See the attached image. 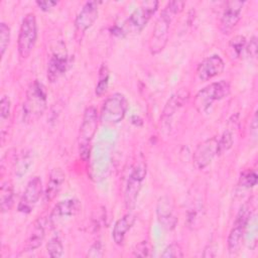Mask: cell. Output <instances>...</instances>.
<instances>
[{"instance_id":"6da1fadb","label":"cell","mask_w":258,"mask_h":258,"mask_svg":"<svg viewBox=\"0 0 258 258\" xmlns=\"http://www.w3.org/2000/svg\"><path fill=\"white\" fill-rule=\"evenodd\" d=\"M185 3L183 1H169L162 9L157 18L151 37L149 39V51L151 54H157L164 49L169 36V27L173 18L179 14Z\"/></svg>"},{"instance_id":"7a4b0ae2","label":"cell","mask_w":258,"mask_h":258,"mask_svg":"<svg viewBox=\"0 0 258 258\" xmlns=\"http://www.w3.org/2000/svg\"><path fill=\"white\" fill-rule=\"evenodd\" d=\"M47 93L44 85L34 80L28 86L22 106V119L26 123L38 120L46 109Z\"/></svg>"},{"instance_id":"3957f363","label":"cell","mask_w":258,"mask_h":258,"mask_svg":"<svg viewBox=\"0 0 258 258\" xmlns=\"http://www.w3.org/2000/svg\"><path fill=\"white\" fill-rule=\"evenodd\" d=\"M99 120L100 118L98 111L94 106H89L86 108L78 135L79 152L84 161H87L90 157L91 142L97 132Z\"/></svg>"},{"instance_id":"277c9868","label":"cell","mask_w":258,"mask_h":258,"mask_svg":"<svg viewBox=\"0 0 258 258\" xmlns=\"http://www.w3.org/2000/svg\"><path fill=\"white\" fill-rule=\"evenodd\" d=\"M231 91L230 84L227 81L214 82L200 90L194 99V106L200 113L208 111L214 102L226 98Z\"/></svg>"},{"instance_id":"5b68a950","label":"cell","mask_w":258,"mask_h":258,"mask_svg":"<svg viewBox=\"0 0 258 258\" xmlns=\"http://www.w3.org/2000/svg\"><path fill=\"white\" fill-rule=\"evenodd\" d=\"M252 216H253V206L250 201L244 204L239 210V213L236 216L233 228L229 233L227 242H228V250L230 254H236L240 250L243 243V238H244L246 228Z\"/></svg>"},{"instance_id":"8992f818","label":"cell","mask_w":258,"mask_h":258,"mask_svg":"<svg viewBox=\"0 0 258 258\" xmlns=\"http://www.w3.org/2000/svg\"><path fill=\"white\" fill-rule=\"evenodd\" d=\"M37 39V22L34 13H27L20 24L17 50L22 59L27 58L34 48Z\"/></svg>"},{"instance_id":"52a82bcc","label":"cell","mask_w":258,"mask_h":258,"mask_svg":"<svg viewBox=\"0 0 258 258\" xmlns=\"http://www.w3.org/2000/svg\"><path fill=\"white\" fill-rule=\"evenodd\" d=\"M128 100L121 93L110 95L103 103L100 112V121L105 124H118L126 116Z\"/></svg>"},{"instance_id":"ba28073f","label":"cell","mask_w":258,"mask_h":258,"mask_svg":"<svg viewBox=\"0 0 258 258\" xmlns=\"http://www.w3.org/2000/svg\"><path fill=\"white\" fill-rule=\"evenodd\" d=\"M158 7V1L149 0L143 1L127 18L124 23V26L120 29V34L123 33V29H127V31H132L135 33H139L148 23L152 15L156 12ZM126 31V32H127Z\"/></svg>"},{"instance_id":"9c48e42d","label":"cell","mask_w":258,"mask_h":258,"mask_svg":"<svg viewBox=\"0 0 258 258\" xmlns=\"http://www.w3.org/2000/svg\"><path fill=\"white\" fill-rule=\"evenodd\" d=\"M146 172L147 169L145 163L139 162L134 166L131 173L129 174L124 195L125 207L129 212H131L136 206L140 189L146 177Z\"/></svg>"},{"instance_id":"30bf717a","label":"cell","mask_w":258,"mask_h":258,"mask_svg":"<svg viewBox=\"0 0 258 258\" xmlns=\"http://www.w3.org/2000/svg\"><path fill=\"white\" fill-rule=\"evenodd\" d=\"M42 194V182L39 176H33L26 184V187L18 203V211L29 214L33 211Z\"/></svg>"},{"instance_id":"8fae6325","label":"cell","mask_w":258,"mask_h":258,"mask_svg":"<svg viewBox=\"0 0 258 258\" xmlns=\"http://www.w3.org/2000/svg\"><path fill=\"white\" fill-rule=\"evenodd\" d=\"M217 147H218L217 137H211L201 142L197 146L192 154L194 166L199 170L206 168L213 161L215 156L218 155Z\"/></svg>"},{"instance_id":"7c38bea8","label":"cell","mask_w":258,"mask_h":258,"mask_svg":"<svg viewBox=\"0 0 258 258\" xmlns=\"http://www.w3.org/2000/svg\"><path fill=\"white\" fill-rule=\"evenodd\" d=\"M156 217L159 225L167 230H173L178 222L174 211V204L168 196L160 197L156 204Z\"/></svg>"},{"instance_id":"4fadbf2b","label":"cell","mask_w":258,"mask_h":258,"mask_svg":"<svg viewBox=\"0 0 258 258\" xmlns=\"http://www.w3.org/2000/svg\"><path fill=\"white\" fill-rule=\"evenodd\" d=\"M244 4V1L239 0H231L226 3L220 21V29L224 34L230 33L236 27L241 18Z\"/></svg>"},{"instance_id":"5bb4252c","label":"cell","mask_w":258,"mask_h":258,"mask_svg":"<svg viewBox=\"0 0 258 258\" xmlns=\"http://www.w3.org/2000/svg\"><path fill=\"white\" fill-rule=\"evenodd\" d=\"M98 14L99 2L87 1L79 11L75 20V28L77 34H84L97 20Z\"/></svg>"},{"instance_id":"9a60e30c","label":"cell","mask_w":258,"mask_h":258,"mask_svg":"<svg viewBox=\"0 0 258 258\" xmlns=\"http://www.w3.org/2000/svg\"><path fill=\"white\" fill-rule=\"evenodd\" d=\"M189 98V92L186 88H181L173 93L164 105L161 114V121L163 125H169L172 117L178 112L187 102Z\"/></svg>"},{"instance_id":"2e32d148","label":"cell","mask_w":258,"mask_h":258,"mask_svg":"<svg viewBox=\"0 0 258 258\" xmlns=\"http://www.w3.org/2000/svg\"><path fill=\"white\" fill-rule=\"evenodd\" d=\"M225 70V62L219 54H212L204 58L197 68V75L201 81H208L220 76Z\"/></svg>"},{"instance_id":"e0dca14e","label":"cell","mask_w":258,"mask_h":258,"mask_svg":"<svg viewBox=\"0 0 258 258\" xmlns=\"http://www.w3.org/2000/svg\"><path fill=\"white\" fill-rule=\"evenodd\" d=\"M69 57L66 50L54 51L47 62L46 77L50 83L56 82L68 70Z\"/></svg>"},{"instance_id":"ac0fdd59","label":"cell","mask_w":258,"mask_h":258,"mask_svg":"<svg viewBox=\"0 0 258 258\" xmlns=\"http://www.w3.org/2000/svg\"><path fill=\"white\" fill-rule=\"evenodd\" d=\"M48 217H39L31 226L30 232L28 234V237L26 239L24 250L25 251H33L37 249L43 242L45 238V232L46 227L49 224Z\"/></svg>"},{"instance_id":"d6986e66","label":"cell","mask_w":258,"mask_h":258,"mask_svg":"<svg viewBox=\"0 0 258 258\" xmlns=\"http://www.w3.org/2000/svg\"><path fill=\"white\" fill-rule=\"evenodd\" d=\"M81 202L77 199H68L60 201L52 208L51 213L48 216L49 222H52L55 219L73 217L81 211Z\"/></svg>"},{"instance_id":"ffe728a7","label":"cell","mask_w":258,"mask_h":258,"mask_svg":"<svg viewBox=\"0 0 258 258\" xmlns=\"http://www.w3.org/2000/svg\"><path fill=\"white\" fill-rule=\"evenodd\" d=\"M64 178H66V174L61 168L55 167L50 170L48 179L46 182V187H45V190L43 194L44 202L49 203L57 196V194H58L59 189L61 188V185L64 181Z\"/></svg>"},{"instance_id":"44dd1931","label":"cell","mask_w":258,"mask_h":258,"mask_svg":"<svg viewBox=\"0 0 258 258\" xmlns=\"http://www.w3.org/2000/svg\"><path fill=\"white\" fill-rule=\"evenodd\" d=\"M134 223L135 216L131 212L116 221L112 230V238L117 245H122L124 243L126 234L132 228Z\"/></svg>"},{"instance_id":"7402d4cb","label":"cell","mask_w":258,"mask_h":258,"mask_svg":"<svg viewBox=\"0 0 258 258\" xmlns=\"http://www.w3.org/2000/svg\"><path fill=\"white\" fill-rule=\"evenodd\" d=\"M14 204V187L11 181H4L0 187V208L2 213L11 210Z\"/></svg>"},{"instance_id":"603a6c76","label":"cell","mask_w":258,"mask_h":258,"mask_svg":"<svg viewBox=\"0 0 258 258\" xmlns=\"http://www.w3.org/2000/svg\"><path fill=\"white\" fill-rule=\"evenodd\" d=\"M109 79H110V72L106 64H102L99 70L98 75V83L95 88V94L97 96H102L106 93L108 86H109Z\"/></svg>"},{"instance_id":"cb8c5ba5","label":"cell","mask_w":258,"mask_h":258,"mask_svg":"<svg viewBox=\"0 0 258 258\" xmlns=\"http://www.w3.org/2000/svg\"><path fill=\"white\" fill-rule=\"evenodd\" d=\"M32 163V155L30 151H24L16 160L15 174L18 177H22L29 169Z\"/></svg>"},{"instance_id":"d4e9b609","label":"cell","mask_w":258,"mask_h":258,"mask_svg":"<svg viewBox=\"0 0 258 258\" xmlns=\"http://www.w3.org/2000/svg\"><path fill=\"white\" fill-rule=\"evenodd\" d=\"M234 143V138H233V130L232 128L226 129L223 134L221 135L220 138H218V155H221L225 152H227Z\"/></svg>"},{"instance_id":"484cf974","label":"cell","mask_w":258,"mask_h":258,"mask_svg":"<svg viewBox=\"0 0 258 258\" xmlns=\"http://www.w3.org/2000/svg\"><path fill=\"white\" fill-rule=\"evenodd\" d=\"M247 44L246 38L243 35H236L234 36L229 42V50L231 51V55L234 57L240 56L242 51L245 49Z\"/></svg>"},{"instance_id":"4316f807","label":"cell","mask_w":258,"mask_h":258,"mask_svg":"<svg viewBox=\"0 0 258 258\" xmlns=\"http://www.w3.org/2000/svg\"><path fill=\"white\" fill-rule=\"evenodd\" d=\"M47 254L52 258L61 257L63 254V246L60 239L57 236H54L49 239L46 245Z\"/></svg>"},{"instance_id":"83f0119b","label":"cell","mask_w":258,"mask_h":258,"mask_svg":"<svg viewBox=\"0 0 258 258\" xmlns=\"http://www.w3.org/2000/svg\"><path fill=\"white\" fill-rule=\"evenodd\" d=\"M10 41V28L5 22L0 23V54L4 55Z\"/></svg>"},{"instance_id":"f1b7e54d","label":"cell","mask_w":258,"mask_h":258,"mask_svg":"<svg viewBox=\"0 0 258 258\" xmlns=\"http://www.w3.org/2000/svg\"><path fill=\"white\" fill-rule=\"evenodd\" d=\"M257 174L253 170H246L241 173L240 179H239V184L243 187L250 188L256 185L257 183Z\"/></svg>"},{"instance_id":"f546056e","label":"cell","mask_w":258,"mask_h":258,"mask_svg":"<svg viewBox=\"0 0 258 258\" xmlns=\"http://www.w3.org/2000/svg\"><path fill=\"white\" fill-rule=\"evenodd\" d=\"M183 255L181 246L175 242L169 244L161 253L162 258H180L183 257Z\"/></svg>"},{"instance_id":"4dcf8cb0","label":"cell","mask_w":258,"mask_h":258,"mask_svg":"<svg viewBox=\"0 0 258 258\" xmlns=\"http://www.w3.org/2000/svg\"><path fill=\"white\" fill-rule=\"evenodd\" d=\"M10 110H11L10 99L8 98V96L3 95L0 101V118L2 123H4L8 119L10 115Z\"/></svg>"},{"instance_id":"1f68e13d","label":"cell","mask_w":258,"mask_h":258,"mask_svg":"<svg viewBox=\"0 0 258 258\" xmlns=\"http://www.w3.org/2000/svg\"><path fill=\"white\" fill-rule=\"evenodd\" d=\"M133 254L134 256L137 257H149L150 254V247L147 241H141L140 243H138L134 250H133Z\"/></svg>"},{"instance_id":"d6a6232c","label":"cell","mask_w":258,"mask_h":258,"mask_svg":"<svg viewBox=\"0 0 258 258\" xmlns=\"http://www.w3.org/2000/svg\"><path fill=\"white\" fill-rule=\"evenodd\" d=\"M88 257H102L103 256V247L100 241H96L88 251Z\"/></svg>"},{"instance_id":"836d02e7","label":"cell","mask_w":258,"mask_h":258,"mask_svg":"<svg viewBox=\"0 0 258 258\" xmlns=\"http://www.w3.org/2000/svg\"><path fill=\"white\" fill-rule=\"evenodd\" d=\"M245 50L248 56L250 57L256 56V53H257V37L256 36L251 37L250 42L245 46Z\"/></svg>"},{"instance_id":"e575fe53","label":"cell","mask_w":258,"mask_h":258,"mask_svg":"<svg viewBox=\"0 0 258 258\" xmlns=\"http://www.w3.org/2000/svg\"><path fill=\"white\" fill-rule=\"evenodd\" d=\"M36 5L43 11H48L54 6L57 5V1H52V0H43V1H36Z\"/></svg>"}]
</instances>
